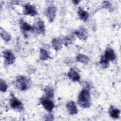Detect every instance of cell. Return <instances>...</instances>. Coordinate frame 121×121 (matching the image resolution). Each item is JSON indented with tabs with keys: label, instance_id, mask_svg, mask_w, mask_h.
I'll use <instances>...</instances> for the list:
<instances>
[{
	"label": "cell",
	"instance_id": "obj_9",
	"mask_svg": "<svg viewBox=\"0 0 121 121\" xmlns=\"http://www.w3.org/2000/svg\"><path fill=\"white\" fill-rule=\"evenodd\" d=\"M104 58L108 61L113 60L115 58L116 55L114 51L111 48H107L104 53V55L103 56Z\"/></svg>",
	"mask_w": 121,
	"mask_h": 121
},
{
	"label": "cell",
	"instance_id": "obj_17",
	"mask_svg": "<svg viewBox=\"0 0 121 121\" xmlns=\"http://www.w3.org/2000/svg\"><path fill=\"white\" fill-rule=\"evenodd\" d=\"M52 46L56 50H60L61 48V43L59 39H54L52 41Z\"/></svg>",
	"mask_w": 121,
	"mask_h": 121
},
{
	"label": "cell",
	"instance_id": "obj_14",
	"mask_svg": "<svg viewBox=\"0 0 121 121\" xmlns=\"http://www.w3.org/2000/svg\"><path fill=\"white\" fill-rule=\"evenodd\" d=\"M20 26L21 29L24 31H29L33 29L32 26L27 23L26 22H24L23 20H21L20 22Z\"/></svg>",
	"mask_w": 121,
	"mask_h": 121
},
{
	"label": "cell",
	"instance_id": "obj_19",
	"mask_svg": "<svg viewBox=\"0 0 121 121\" xmlns=\"http://www.w3.org/2000/svg\"><path fill=\"white\" fill-rule=\"evenodd\" d=\"M45 95L47 98H52L53 96V89L49 87H46L44 90Z\"/></svg>",
	"mask_w": 121,
	"mask_h": 121
},
{
	"label": "cell",
	"instance_id": "obj_11",
	"mask_svg": "<svg viewBox=\"0 0 121 121\" xmlns=\"http://www.w3.org/2000/svg\"><path fill=\"white\" fill-rule=\"evenodd\" d=\"M68 77L73 81H78L80 80V76L75 69H71L68 73Z\"/></svg>",
	"mask_w": 121,
	"mask_h": 121
},
{
	"label": "cell",
	"instance_id": "obj_3",
	"mask_svg": "<svg viewBox=\"0 0 121 121\" xmlns=\"http://www.w3.org/2000/svg\"><path fill=\"white\" fill-rule=\"evenodd\" d=\"M10 106L14 110L18 111H22L23 109V105L22 102L14 96L12 95L10 100Z\"/></svg>",
	"mask_w": 121,
	"mask_h": 121
},
{
	"label": "cell",
	"instance_id": "obj_5",
	"mask_svg": "<svg viewBox=\"0 0 121 121\" xmlns=\"http://www.w3.org/2000/svg\"><path fill=\"white\" fill-rule=\"evenodd\" d=\"M41 104L44 108L48 112H51L54 107V104L48 98H42Z\"/></svg>",
	"mask_w": 121,
	"mask_h": 121
},
{
	"label": "cell",
	"instance_id": "obj_7",
	"mask_svg": "<svg viewBox=\"0 0 121 121\" xmlns=\"http://www.w3.org/2000/svg\"><path fill=\"white\" fill-rule=\"evenodd\" d=\"M56 10V8L53 6L48 7L45 10V14L47 17L50 22H52L55 16Z\"/></svg>",
	"mask_w": 121,
	"mask_h": 121
},
{
	"label": "cell",
	"instance_id": "obj_1",
	"mask_svg": "<svg viewBox=\"0 0 121 121\" xmlns=\"http://www.w3.org/2000/svg\"><path fill=\"white\" fill-rule=\"evenodd\" d=\"M78 103L83 108H88L90 106V95L88 89L84 88L80 92L78 96Z\"/></svg>",
	"mask_w": 121,
	"mask_h": 121
},
{
	"label": "cell",
	"instance_id": "obj_20",
	"mask_svg": "<svg viewBox=\"0 0 121 121\" xmlns=\"http://www.w3.org/2000/svg\"><path fill=\"white\" fill-rule=\"evenodd\" d=\"M8 88V85L4 81H3L2 79L0 80V90L2 92H5L7 90Z\"/></svg>",
	"mask_w": 121,
	"mask_h": 121
},
{
	"label": "cell",
	"instance_id": "obj_12",
	"mask_svg": "<svg viewBox=\"0 0 121 121\" xmlns=\"http://www.w3.org/2000/svg\"><path fill=\"white\" fill-rule=\"evenodd\" d=\"M109 114L112 118L117 119L120 117V110L112 106L109 110Z\"/></svg>",
	"mask_w": 121,
	"mask_h": 121
},
{
	"label": "cell",
	"instance_id": "obj_6",
	"mask_svg": "<svg viewBox=\"0 0 121 121\" xmlns=\"http://www.w3.org/2000/svg\"><path fill=\"white\" fill-rule=\"evenodd\" d=\"M24 13L26 15L34 16L37 14L35 8L31 5L26 4L24 6Z\"/></svg>",
	"mask_w": 121,
	"mask_h": 121
},
{
	"label": "cell",
	"instance_id": "obj_15",
	"mask_svg": "<svg viewBox=\"0 0 121 121\" xmlns=\"http://www.w3.org/2000/svg\"><path fill=\"white\" fill-rule=\"evenodd\" d=\"M86 30L83 28H81L80 29L75 32V34L79 38H85L86 37Z\"/></svg>",
	"mask_w": 121,
	"mask_h": 121
},
{
	"label": "cell",
	"instance_id": "obj_16",
	"mask_svg": "<svg viewBox=\"0 0 121 121\" xmlns=\"http://www.w3.org/2000/svg\"><path fill=\"white\" fill-rule=\"evenodd\" d=\"M77 61L83 63H87L89 59L87 56L82 54H79L77 56Z\"/></svg>",
	"mask_w": 121,
	"mask_h": 121
},
{
	"label": "cell",
	"instance_id": "obj_13",
	"mask_svg": "<svg viewBox=\"0 0 121 121\" xmlns=\"http://www.w3.org/2000/svg\"><path fill=\"white\" fill-rule=\"evenodd\" d=\"M78 15L80 18L84 21L86 20L89 17L88 13L84 9H82L81 8H79L78 9Z\"/></svg>",
	"mask_w": 121,
	"mask_h": 121
},
{
	"label": "cell",
	"instance_id": "obj_2",
	"mask_svg": "<svg viewBox=\"0 0 121 121\" xmlns=\"http://www.w3.org/2000/svg\"><path fill=\"white\" fill-rule=\"evenodd\" d=\"M30 80L23 76H18L16 78V86L20 90H27L30 86Z\"/></svg>",
	"mask_w": 121,
	"mask_h": 121
},
{
	"label": "cell",
	"instance_id": "obj_8",
	"mask_svg": "<svg viewBox=\"0 0 121 121\" xmlns=\"http://www.w3.org/2000/svg\"><path fill=\"white\" fill-rule=\"evenodd\" d=\"M66 108L68 112L71 115L77 114L78 112V109L75 103L73 101L68 102L67 104Z\"/></svg>",
	"mask_w": 121,
	"mask_h": 121
},
{
	"label": "cell",
	"instance_id": "obj_18",
	"mask_svg": "<svg viewBox=\"0 0 121 121\" xmlns=\"http://www.w3.org/2000/svg\"><path fill=\"white\" fill-rule=\"evenodd\" d=\"M49 58V55L47 51L44 49L40 50V59L43 60H46Z\"/></svg>",
	"mask_w": 121,
	"mask_h": 121
},
{
	"label": "cell",
	"instance_id": "obj_4",
	"mask_svg": "<svg viewBox=\"0 0 121 121\" xmlns=\"http://www.w3.org/2000/svg\"><path fill=\"white\" fill-rule=\"evenodd\" d=\"M3 57L5 62L7 65L13 64L15 60V57L14 54L9 51H6L3 52Z\"/></svg>",
	"mask_w": 121,
	"mask_h": 121
},
{
	"label": "cell",
	"instance_id": "obj_10",
	"mask_svg": "<svg viewBox=\"0 0 121 121\" xmlns=\"http://www.w3.org/2000/svg\"><path fill=\"white\" fill-rule=\"evenodd\" d=\"M34 28L38 34L43 33L45 31V26L43 22L41 20L38 21L35 24Z\"/></svg>",
	"mask_w": 121,
	"mask_h": 121
},
{
	"label": "cell",
	"instance_id": "obj_21",
	"mask_svg": "<svg viewBox=\"0 0 121 121\" xmlns=\"http://www.w3.org/2000/svg\"><path fill=\"white\" fill-rule=\"evenodd\" d=\"M100 63L104 68H107L109 66V61L105 60L104 57H102L100 60Z\"/></svg>",
	"mask_w": 121,
	"mask_h": 121
}]
</instances>
